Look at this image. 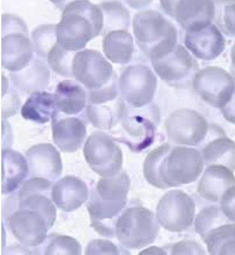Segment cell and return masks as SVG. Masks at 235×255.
Wrapping results in <instances>:
<instances>
[{
    "label": "cell",
    "instance_id": "cell-43",
    "mask_svg": "<svg viewBox=\"0 0 235 255\" xmlns=\"http://www.w3.org/2000/svg\"><path fill=\"white\" fill-rule=\"evenodd\" d=\"M126 3L132 8H140L148 6L151 3V1H126Z\"/></svg>",
    "mask_w": 235,
    "mask_h": 255
},
{
    "label": "cell",
    "instance_id": "cell-32",
    "mask_svg": "<svg viewBox=\"0 0 235 255\" xmlns=\"http://www.w3.org/2000/svg\"><path fill=\"white\" fill-rule=\"evenodd\" d=\"M231 222L224 215L220 207L217 206H208L203 208L195 219V229L202 240L210 231L218 226Z\"/></svg>",
    "mask_w": 235,
    "mask_h": 255
},
{
    "label": "cell",
    "instance_id": "cell-35",
    "mask_svg": "<svg viewBox=\"0 0 235 255\" xmlns=\"http://www.w3.org/2000/svg\"><path fill=\"white\" fill-rule=\"evenodd\" d=\"M119 93V79L115 75L110 84L96 91H88L89 104H104L117 100Z\"/></svg>",
    "mask_w": 235,
    "mask_h": 255
},
{
    "label": "cell",
    "instance_id": "cell-19",
    "mask_svg": "<svg viewBox=\"0 0 235 255\" xmlns=\"http://www.w3.org/2000/svg\"><path fill=\"white\" fill-rule=\"evenodd\" d=\"M87 185L74 176H66L57 181L51 189L52 200L63 211L78 209L89 199Z\"/></svg>",
    "mask_w": 235,
    "mask_h": 255
},
{
    "label": "cell",
    "instance_id": "cell-29",
    "mask_svg": "<svg viewBox=\"0 0 235 255\" xmlns=\"http://www.w3.org/2000/svg\"><path fill=\"white\" fill-rule=\"evenodd\" d=\"M211 255H235V223L218 226L203 240Z\"/></svg>",
    "mask_w": 235,
    "mask_h": 255
},
{
    "label": "cell",
    "instance_id": "cell-1",
    "mask_svg": "<svg viewBox=\"0 0 235 255\" xmlns=\"http://www.w3.org/2000/svg\"><path fill=\"white\" fill-rule=\"evenodd\" d=\"M202 152L193 147L168 143L149 152L143 163V175L154 187L166 189L195 182L204 170Z\"/></svg>",
    "mask_w": 235,
    "mask_h": 255
},
{
    "label": "cell",
    "instance_id": "cell-21",
    "mask_svg": "<svg viewBox=\"0 0 235 255\" xmlns=\"http://www.w3.org/2000/svg\"><path fill=\"white\" fill-rule=\"evenodd\" d=\"M215 15L213 1H177L173 17L187 31L213 24Z\"/></svg>",
    "mask_w": 235,
    "mask_h": 255
},
{
    "label": "cell",
    "instance_id": "cell-20",
    "mask_svg": "<svg viewBox=\"0 0 235 255\" xmlns=\"http://www.w3.org/2000/svg\"><path fill=\"white\" fill-rule=\"evenodd\" d=\"M235 185L232 170L221 165H209L199 181L197 193L208 202L219 203L225 192Z\"/></svg>",
    "mask_w": 235,
    "mask_h": 255
},
{
    "label": "cell",
    "instance_id": "cell-13",
    "mask_svg": "<svg viewBox=\"0 0 235 255\" xmlns=\"http://www.w3.org/2000/svg\"><path fill=\"white\" fill-rule=\"evenodd\" d=\"M167 136L172 143L177 145L196 146L205 139L209 125L204 116L190 109L175 111L167 118Z\"/></svg>",
    "mask_w": 235,
    "mask_h": 255
},
{
    "label": "cell",
    "instance_id": "cell-40",
    "mask_svg": "<svg viewBox=\"0 0 235 255\" xmlns=\"http://www.w3.org/2000/svg\"><path fill=\"white\" fill-rule=\"evenodd\" d=\"M223 29L230 36L235 37V1L224 6L222 14Z\"/></svg>",
    "mask_w": 235,
    "mask_h": 255
},
{
    "label": "cell",
    "instance_id": "cell-8",
    "mask_svg": "<svg viewBox=\"0 0 235 255\" xmlns=\"http://www.w3.org/2000/svg\"><path fill=\"white\" fill-rule=\"evenodd\" d=\"M196 204L191 196L180 190H171L158 202L156 217L164 229L181 233L189 229L195 222Z\"/></svg>",
    "mask_w": 235,
    "mask_h": 255
},
{
    "label": "cell",
    "instance_id": "cell-28",
    "mask_svg": "<svg viewBox=\"0 0 235 255\" xmlns=\"http://www.w3.org/2000/svg\"><path fill=\"white\" fill-rule=\"evenodd\" d=\"M204 162L209 165H221L235 171V141L227 136L212 140L202 152Z\"/></svg>",
    "mask_w": 235,
    "mask_h": 255
},
{
    "label": "cell",
    "instance_id": "cell-37",
    "mask_svg": "<svg viewBox=\"0 0 235 255\" xmlns=\"http://www.w3.org/2000/svg\"><path fill=\"white\" fill-rule=\"evenodd\" d=\"M3 81V80H2ZM6 89L2 88V90H6V92L2 93V95H6V100L3 99V107H6V109L2 110V118H8V116H12V113H15L19 107V99L18 98L17 94H16L15 91L11 90L9 87L8 80L6 79Z\"/></svg>",
    "mask_w": 235,
    "mask_h": 255
},
{
    "label": "cell",
    "instance_id": "cell-15",
    "mask_svg": "<svg viewBox=\"0 0 235 255\" xmlns=\"http://www.w3.org/2000/svg\"><path fill=\"white\" fill-rule=\"evenodd\" d=\"M156 74L166 83H184L198 71V64L192 54L182 45L177 44L165 56L151 61Z\"/></svg>",
    "mask_w": 235,
    "mask_h": 255
},
{
    "label": "cell",
    "instance_id": "cell-36",
    "mask_svg": "<svg viewBox=\"0 0 235 255\" xmlns=\"http://www.w3.org/2000/svg\"><path fill=\"white\" fill-rule=\"evenodd\" d=\"M85 253L87 255H119L120 251L110 241L96 240L90 242Z\"/></svg>",
    "mask_w": 235,
    "mask_h": 255
},
{
    "label": "cell",
    "instance_id": "cell-41",
    "mask_svg": "<svg viewBox=\"0 0 235 255\" xmlns=\"http://www.w3.org/2000/svg\"><path fill=\"white\" fill-rule=\"evenodd\" d=\"M221 111L227 121L235 125V91L229 103Z\"/></svg>",
    "mask_w": 235,
    "mask_h": 255
},
{
    "label": "cell",
    "instance_id": "cell-17",
    "mask_svg": "<svg viewBox=\"0 0 235 255\" xmlns=\"http://www.w3.org/2000/svg\"><path fill=\"white\" fill-rule=\"evenodd\" d=\"M29 176L53 182L62 174L63 165L60 152L50 143H39L26 152Z\"/></svg>",
    "mask_w": 235,
    "mask_h": 255
},
{
    "label": "cell",
    "instance_id": "cell-27",
    "mask_svg": "<svg viewBox=\"0 0 235 255\" xmlns=\"http://www.w3.org/2000/svg\"><path fill=\"white\" fill-rule=\"evenodd\" d=\"M111 102L100 105L88 104V120L95 127L102 130H111L121 120L126 107L124 100L120 98L114 100L112 103Z\"/></svg>",
    "mask_w": 235,
    "mask_h": 255
},
{
    "label": "cell",
    "instance_id": "cell-10",
    "mask_svg": "<svg viewBox=\"0 0 235 255\" xmlns=\"http://www.w3.org/2000/svg\"><path fill=\"white\" fill-rule=\"evenodd\" d=\"M119 93L129 107L142 109L149 105L157 89V78L154 72L142 64L129 66L119 78Z\"/></svg>",
    "mask_w": 235,
    "mask_h": 255
},
{
    "label": "cell",
    "instance_id": "cell-45",
    "mask_svg": "<svg viewBox=\"0 0 235 255\" xmlns=\"http://www.w3.org/2000/svg\"><path fill=\"white\" fill-rule=\"evenodd\" d=\"M231 62H232V67L233 69H234V74L235 77V44H233L232 48H231Z\"/></svg>",
    "mask_w": 235,
    "mask_h": 255
},
{
    "label": "cell",
    "instance_id": "cell-7",
    "mask_svg": "<svg viewBox=\"0 0 235 255\" xmlns=\"http://www.w3.org/2000/svg\"><path fill=\"white\" fill-rule=\"evenodd\" d=\"M84 154L91 169L104 178L121 172L123 153L111 134L93 132L86 141Z\"/></svg>",
    "mask_w": 235,
    "mask_h": 255
},
{
    "label": "cell",
    "instance_id": "cell-42",
    "mask_svg": "<svg viewBox=\"0 0 235 255\" xmlns=\"http://www.w3.org/2000/svg\"><path fill=\"white\" fill-rule=\"evenodd\" d=\"M177 1H161V6L163 10L167 15L173 17L174 10H175V5Z\"/></svg>",
    "mask_w": 235,
    "mask_h": 255
},
{
    "label": "cell",
    "instance_id": "cell-33",
    "mask_svg": "<svg viewBox=\"0 0 235 255\" xmlns=\"http://www.w3.org/2000/svg\"><path fill=\"white\" fill-rule=\"evenodd\" d=\"M75 52L66 51L57 44L48 52L47 64L57 74L65 77H73V64Z\"/></svg>",
    "mask_w": 235,
    "mask_h": 255
},
{
    "label": "cell",
    "instance_id": "cell-9",
    "mask_svg": "<svg viewBox=\"0 0 235 255\" xmlns=\"http://www.w3.org/2000/svg\"><path fill=\"white\" fill-rule=\"evenodd\" d=\"M193 85L203 101L220 109L229 103L235 91L234 77L218 66H209L197 71L193 78Z\"/></svg>",
    "mask_w": 235,
    "mask_h": 255
},
{
    "label": "cell",
    "instance_id": "cell-24",
    "mask_svg": "<svg viewBox=\"0 0 235 255\" xmlns=\"http://www.w3.org/2000/svg\"><path fill=\"white\" fill-rule=\"evenodd\" d=\"M57 111L67 116H76L87 107V90L75 81H62L57 86L55 93Z\"/></svg>",
    "mask_w": 235,
    "mask_h": 255
},
{
    "label": "cell",
    "instance_id": "cell-44",
    "mask_svg": "<svg viewBox=\"0 0 235 255\" xmlns=\"http://www.w3.org/2000/svg\"><path fill=\"white\" fill-rule=\"evenodd\" d=\"M154 249H155V247L150 248V249L145 250L140 253V254H166L165 251L159 248L155 247V250Z\"/></svg>",
    "mask_w": 235,
    "mask_h": 255
},
{
    "label": "cell",
    "instance_id": "cell-18",
    "mask_svg": "<svg viewBox=\"0 0 235 255\" xmlns=\"http://www.w3.org/2000/svg\"><path fill=\"white\" fill-rule=\"evenodd\" d=\"M52 120L53 138L55 145L62 152L78 151L87 138V127L84 122L75 117H60L58 111Z\"/></svg>",
    "mask_w": 235,
    "mask_h": 255
},
{
    "label": "cell",
    "instance_id": "cell-38",
    "mask_svg": "<svg viewBox=\"0 0 235 255\" xmlns=\"http://www.w3.org/2000/svg\"><path fill=\"white\" fill-rule=\"evenodd\" d=\"M220 208L227 218L235 223V185L227 190L222 196Z\"/></svg>",
    "mask_w": 235,
    "mask_h": 255
},
{
    "label": "cell",
    "instance_id": "cell-39",
    "mask_svg": "<svg viewBox=\"0 0 235 255\" xmlns=\"http://www.w3.org/2000/svg\"><path fill=\"white\" fill-rule=\"evenodd\" d=\"M173 255H205L202 246L194 241H182L174 246L172 249Z\"/></svg>",
    "mask_w": 235,
    "mask_h": 255
},
{
    "label": "cell",
    "instance_id": "cell-6",
    "mask_svg": "<svg viewBox=\"0 0 235 255\" xmlns=\"http://www.w3.org/2000/svg\"><path fill=\"white\" fill-rule=\"evenodd\" d=\"M159 224L156 215L148 208L133 206L125 209L118 217L116 236L123 247L141 249L155 242Z\"/></svg>",
    "mask_w": 235,
    "mask_h": 255
},
{
    "label": "cell",
    "instance_id": "cell-11",
    "mask_svg": "<svg viewBox=\"0 0 235 255\" xmlns=\"http://www.w3.org/2000/svg\"><path fill=\"white\" fill-rule=\"evenodd\" d=\"M118 125L119 128L113 131L111 136L115 141L127 145L132 152H142L155 141V123L142 111L125 107Z\"/></svg>",
    "mask_w": 235,
    "mask_h": 255
},
{
    "label": "cell",
    "instance_id": "cell-25",
    "mask_svg": "<svg viewBox=\"0 0 235 255\" xmlns=\"http://www.w3.org/2000/svg\"><path fill=\"white\" fill-rule=\"evenodd\" d=\"M57 111L55 95L39 91L32 93L21 109L24 119L37 124H46Z\"/></svg>",
    "mask_w": 235,
    "mask_h": 255
},
{
    "label": "cell",
    "instance_id": "cell-2",
    "mask_svg": "<svg viewBox=\"0 0 235 255\" xmlns=\"http://www.w3.org/2000/svg\"><path fill=\"white\" fill-rule=\"evenodd\" d=\"M130 179L126 172L102 178L91 192L88 211L93 229L99 234L114 238L118 217L126 206Z\"/></svg>",
    "mask_w": 235,
    "mask_h": 255
},
{
    "label": "cell",
    "instance_id": "cell-26",
    "mask_svg": "<svg viewBox=\"0 0 235 255\" xmlns=\"http://www.w3.org/2000/svg\"><path fill=\"white\" fill-rule=\"evenodd\" d=\"M103 51L111 62L127 64L134 53L133 37L128 30H116L105 36Z\"/></svg>",
    "mask_w": 235,
    "mask_h": 255
},
{
    "label": "cell",
    "instance_id": "cell-16",
    "mask_svg": "<svg viewBox=\"0 0 235 255\" xmlns=\"http://www.w3.org/2000/svg\"><path fill=\"white\" fill-rule=\"evenodd\" d=\"M185 47L200 60H214L226 48V39L216 25L210 24L187 30L184 38Z\"/></svg>",
    "mask_w": 235,
    "mask_h": 255
},
{
    "label": "cell",
    "instance_id": "cell-3",
    "mask_svg": "<svg viewBox=\"0 0 235 255\" xmlns=\"http://www.w3.org/2000/svg\"><path fill=\"white\" fill-rule=\"evenodd\" d=\"M104 14L100 5L89 1L66 3L56 25L57 44L68 51H81L88 43L102 34Z\"/></svg>",
    "mask_w": 235,
    "mask_h": 255
},
{
    "label": "cell",
    "instance_id": "cell-22",
    "mask_svg": "<svg viewBox=\"0 0 235 255\" xmlns=\"http://www.w3.org/2000/svg\"><path fill=\"white\" fill-rule=\"evenodd\" d=\"M12 85L22 92L33 93L48 87L51 78L49 66L44 59L35 56L20 71L9 73Z\"/></svg>",
    "mask_w": 235,
    "mask_h": 255
},
{
    "label": "cell",
    "instance_id": "cell-31",
    "mask_svg": "<svg viewBox=\"0 0 235 255\" xmlns=\"http://www.w3.org/2000/svg\"><path fill=\"white\" fill-rule=\"evenodd\" d=\"M56 25H39L32 32L30 36L34 53L37 57L46 60L48 52L57 43Z\"/></svg>",
    "mask_w": 235,
    "mask_h": 255
},
{
    "label": "cell",
    "instance_id": "cell-30",
    "mask_svg": "<svg viewBox=\"0 0 235 255\" xmlns=\"http://www.w3.org/2000/svg\"><path fill=\"white\" fill-rule=\"evenodd\" d=\"M100 7L104 14L102 34L107 35L116 30H128L130 24V12L120 1H103Z\"/></svg>",
    "mask_w": 235,
    "mask_h": 255
},
{
    "label": "cell",
    "instance_id": "cell-5",
    "mask_svg": "<svg viewBox=\"0 0 235 255\" xmlns=\"http://www.w3.org/2000/svg\"><path fill=\"white\" fill-rule=\"evenodd\" d=\"M34 57L28 27L22 19L12 14L1 18V66L10 73L26 68Z\"/></svg>",
    "mask_w": 235,
    "mask_h": 255
},
{
    "label": "cell",
    "instance_id": "cell-34",
    "mask_svg": "<svg viewBox=\"0 0 235 255\" xmlns=\"http://www.w3.org/2000/svg\"><path fill=\"white\" fill-rule=\"evenodd\" d=\"M44 253L46 255H81L82 247L75 238L60 235L51 241Z\"/></svg>",
    "mask_w": 235,
    "mask_h": 255
},
{
    "label": "cell",
    "instance_id": "cell-23",
    "mask_svg": "<svg viewBox=\"0 0 235 255\" xmlns=\"http://www.w3.org/2000/svg\"><path fill=\"white\" fill-rule=\"evenodd\" d=\"M2 185L1 193H13L29 176L28 161L19 152L6 148L2 149Z\"/></svg>",
    "mask_w": 235,
    "mask_h": 255
},
{
    "label": "cell",
    "instance_id": "cell-4",
    "mask_svg": "<svg viewBox=\"0 0 235 255\" xmlns=\"http://www.w3.org/2000/svg\"><path fill=\"white\" fill-rule=\"evenodd\" d=\"M132 28L136 43L150 61L165 56L177 45L175 25L156 10L138 12L132 20Z\"/></svg>",
    "mask_w": 235,
    "mask_h": 255
},
{
    "label": "cell",
    "instance_id": "cell-12",
    "mask_svg": "<svg viewBox=\"0 0 235 255\" xmlns=\"http://www.w3.org/2000/svg\"><path fill=\"white\" fill-rule=\"evenodd\" d=\"M8 223L14 236L28 247L41 245L54 226L42 211L19 203V208L9 217Z\"/></svg>",
    "mask_w": 235,
    "mask_h": 255
},
{
    "label": "cell",
    "instance_id": "cell-14",
    "mask_svg": "<svg viewBox=\"0 0 235 255\" xmlns=\"http://www.w3.org/2000/svg\"><path fill=\"white\" fill-rule=\"evenodd\" d=\"M73 77L87 91H96L110 84L116 73L100 52L87 49L75 53Z\"/></svg>",
    "mask_w": 235,
    "mask_h": 255
}]
</instances>
